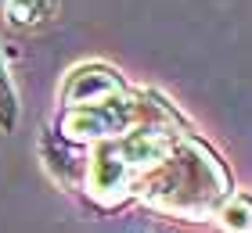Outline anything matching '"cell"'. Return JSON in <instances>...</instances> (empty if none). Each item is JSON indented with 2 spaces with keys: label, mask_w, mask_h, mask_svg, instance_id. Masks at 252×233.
<instances>
[{
  "label": "cell",
  "mask_w": 252,
  "mask_h": 233,
  "mask_svg": "<svg viewBox=\"0 0 252 233\" xmlns=\"http://www.w3.org/2000/svg\"><path fill=\"white\" fill-rule=\"evenodd\" d=\"M7 15L15 26H36L54 15V0H7Z\"/></svg>",
  "instance_id": "obj_1"
},
{
  "label": "cell",
  "mask_w": 252,
  "mask_h": 233,
  "mask_svg": "<svg viewBox=\"0 0 252 233\" xmlns=\"http://www.w3.org/2000/svg\"><path fill=\"white\" fill-rule=\"evenodd\" d=\"M15 90H11V83H7V76H4V65H0V126L4 129H11L15 126Z\"/></svg>",
  "instance_id": "obj_3"
},
{
  "label": "cell",
  "mask_w": 252,
  "mask_h": 233,
  "mask_svg": "<svg viewBox=\"0 0 252 233\" xmlns=\"http://www.w3.org/2000/svg\"><path fill=\"white\" fill-rule=\"evenodd\" d=\"M223 230L227 233H252V201L249 197H238L223 212Z\"/></svg>",
  "instance_id": "obj_2"
}]
</instances>
